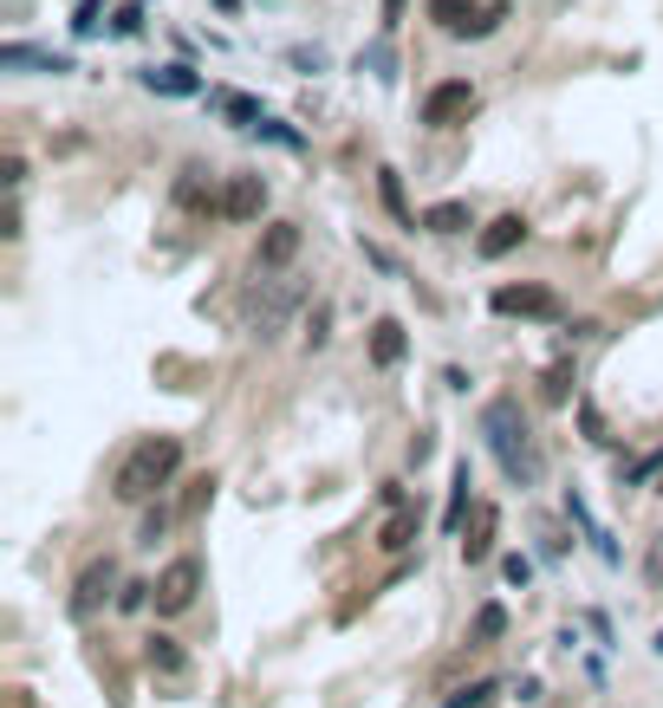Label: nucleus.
Listing matches in <instances>:
<instances>
[{"label":"nucleus","mask_w":663,"mask_h":708,"mask_svg":"<svg viewBox=\"0 0 663 708\" xmlns=\"http://www.w3.org/2000/svg\"><path fill=\"white\" fill-rule=\"evenodd\" d=\"M482 442H488V455L501 462V475H508L515 488H533V482H540V449H533L527 410H520L515 397L482 403Z\"/></svg>","instance_id":"f257e3e1"},{"label":"nucleus","mask_w":663,"mask_h":708,"mask_svg":"<svg viewBox=\"0 0 663 708\" xmlns=\"http://www.w3.org/2000/svg\"><path fill=\"white\" fill-rule=\"evenodd\" d=\"M176 468H183V442H176V435H144V442L124 455L111 495L124 500V507H150V500L176 482Z\"/></svg>","instance_id":"f03ea898"},{"label":"nucleus","mask_w":663,"mask_h":708,"mask_svg":"<svg viewBox=\"0 0 663 708\" xmlns=\"http://www.w3.org/2000/svg\"><path fill=\"white\" fill-rule=\"evenodd\" d=\"M299 299H306L299 280H261V292L247 299V332H254V339H274V332L299 312Z\"/></svg>","instance_id":"7ed1b4c3"},{"label":"nucleus","mask_w":663,"mask_h":708,"mask_svg":"<svg viewBox=\"0 0 663 708\" xmlns=\"http://www.w3.org/2000/svg\"><path fill=\"white\" fill-rule=\"evenodd\" d=\"M196 591H202V560L183 553V560H169V566L156 572V598L150 605H156V618H183L196 605Z\"/></svg>","instance_id":"20e7f679"},{"label":"nucleus","mask_w":663,"mask_h":708,"mask_svg":"<svg viewBox=\"0 0 663 708\" xmlns=\"http://www.w3.org/2000/svg\"><path fill=\"white\" fill-rule=\"evenodd\" d=\"M430 20H437L449 40H488L508 13L501 7H475V0H430Z\"/></svg>","instance_id":"39448f33"},{"label":"nucleus","mask_w":663,"mask_h":708,"mask_svg":"<svg viewBox=\"0 0 663 708\" xmlns=\"http://www.w3.org/2000/svg\"><path fill=\"white\" fill-rule=\"evenodd\" d=\"M468 118H475V85H468V78L430 85V98H423V124H430V131H455V124H468Z\"/></svg>","instance_id":"423d86ee"},{"label":"nucleus","mask_w":663,"mask_h":708,"mask_svg":"<svg viewBox=\"0 0 663 708\" xmlns=\"http://www.w3.org/2000/svg\"><path fill=\"white\" fill-rule=\"evenodd\" d=\"M488 306H495L501 319H560V299H553L546 286H495Z\"/></svg>","instance_id":"0eeeda50"},{"label":"nucleus","mask_w":663,"mask_h":708,"mask_svg":"<svg viewBox=\"0 0 663 708\" xmlns=\"http://www.w3.org/2000/svg\"><path fill=\"white\" fill-rule=\"evenodd\" d=\"M111 585H118V566H111V560H91V566L78 572V585H73V618L78 624L98 618V605L111 598Z\"/></svg>","instance_id":"6e6552de"},{"label":"nucleus","mask_w":663,"mask_h":708,"mask_svg":"<svg viewBox=\"0 0 663 708\" xmlns=\"http://www.w3.org/2000/svg\"><path fill=\"white\" fill-rule=\"evenodd\" d=\"M261 209H267V182H261V176H228L221 214H228V221H261Z\"/></svg>","instance_id":"1a4fd4ad"},{"label":"nucleus","mask_w":663,"mask_h":708,"mask_svg":"<svg viewBox=\"0 0 663 708\" xmlns=\"http://www.w3.org/2000/svg\"><path fill=\"white\" fill-rule=\"evenodd\" d=\"M520 241H527V221H520V214H495V221L482 228V261H508Z\"/></svg>","instance_id":"9d476101"},{"label":"nucleus","mask_w":663,"mask_h":708,"mask_svg":"<svg viewBox=\"0 0 663 708\" xmlns=\"http://www.w3.org/2000/svg\"><path fill=\"white\" fill-rule=\"evenodd\" d=\"M404 352H410L404 325H397V319H377V325H371V364H377V370H397Z\"/></svg>","instance_id":"9b49d317"},{"label":"nucleus","mask_w":663,"mask_h":708,"mask_svg":"<svg viewBox=\"0 0 663 708\" xmlns=\"http://www.w3.org/2000/svg\"><path fill=\"white\" fill-rule=\"evenodd\" d=\"M144 78V91H163V98H196L202 91V78L189 66H150V71H137Z\"/></svg>","instance_id":"f8f14e48"},{"label":"nucleus","mask_w":663,"mask_h":708,"mask_svg":"<svg viewBox=\"0 0 663 708\" xmlns=\"http://www.w3.org/2000/svg\"><path fill=\"white\" fill-rule=\"evenodd\" d=\"M294 254H299V221H274V228L261 234V254H254V261H261V267H287Z\"/></svg>","instance_id":"ddd939ff"},{"label":"nucleus","mask_w":663,"mask_h":708,"mask_svg":"<svg viewBox=\"0 0 663 708\" xmlns=\"http://www.w3.org/2000/svg\"><path fill=\"white\" fill-rule=\"evenodd\" d=\"M566 520H573V527L586 533V540H592V553H598L605 566H618V546H611V533H605V527L592 520V507H586V500H579V495H566Z\"/></svg>","instance_id":"4468645a"},{"label":"nucleus","mask_w":663,"mask_h":708,"mask_svg":"<svg viewBox=\"0 0 663 708\" xmlns=\"http://www.w3.org/2000/svg\"><path fill=\"white\" fill-rule=\"evenodd\" d=\"M417 533H423V513H417V507H390V520H384L377 546H384V553H404V546H410Z\"/></svg>","instance_id":"2eb2a0df"},{"label":"nucleus","mask_w":663,"mask_h":708,"mask_svg":"<svg viewBox=\"0 0 663 708\" xmlns=\"http://www.w3.org/2000/svg\"><path fill=\"white\" fill-rule=\"evenodd\" d=\"M202 176H209V169H202V163H189V169H183V182H176V202H183V209H209V214H221V196L209 189V182H202Z\"/></svg>","instance_id":"dca6fc26"},{"label":"nucleus","mask_w":663,"mask_h":708,"mask_svg":"<svg viewBox=\"0 0 663 708\" xmlns=\"http://www.w3.org/2000/svg\"><path fill=\"white\" fill-rule=\"evenodd\" d=\"M423 228H430V234H468L475 214H468V202H430V209H423Z\"/></svg>","instance_id":"f3484780"},{"label":"nucleus","mask_w":663,"mask_h":708,"mask_svg":"<svg viewBox=\"0 0 663 708\" xmlns=\"http://www.w3.org/2000/svg\"><path fill=\"white\" fill-rule=\"evenodd\" d=\"M209 104H216L228 124H241V131H254V124H261V104H254V98H241V91H209Z\"/></svg>","instance_id":"a211bd4d"},{"label":"nucleus","mask_w":663,"mask_h":708,"mask_svg":"<svg viewBox=\"0 0 663 708\" xmlns=\"http://www.w3.org/2000/svg\"><path fill=\"white\" fill-rule=\"evenodd\" d=\"M495 520H501V513H495V507H475V533H468V540H462V553H468V566H475V560H488V553H495Z\"/></svg>","instance_id":"6ab92c4d"},{"label":"nucleus","mask_w":663,"mask_h":708,"mask_svg":"<svg viewBox=\"0 0 663 708\" xmlns=\"http://www.w3.org/2000/svg\"><path fill=\"white\" fill-rule=\"evenodd\" d=\"M377 196H384V209L397 214L404 228H423V214H410V202H404V182H397V169H377Z\"/></svg>","instance_id":"aec40b11"},{"label":"nucleus","mask_w":663,"mask_h":708,"mask_svg":"<svg viewBox=\"0 0 663 708\" xmlns=\"http://www.w3.org/2000/svg\"><path fill=\"white\" fill-rule=\"evenodd\" d=\"M468 488H475V482H468V462H455V482H449V513H442V527H449V533H462V513H468Z\"/></svg>","instance_id":"412c9836"},{"label":"nucleus","mask_w":663,"mask_h":708,"mask_svg":"<svg viewBox=\"0 0 663 708\" xmlns=\"http://www.w3.org/2000/svg\"><path fill=\"white\" fill-rule=\"evenodd\" d=\"M501 631H508V605H482V611H475V624H468V643L482 650V643H495Z\"/></svg>","instance_id":"4be33fe9"},{"label":"nucleus","mask_w":663,"mask_h":708,"mask_svg":"<svg viewBox=\"0 0 663 708\" xmlns=\"http://www.w3.org/2000/svg\"><path fill=\"white\" fill-rule=\"evenodd\" d=\"M150 670H163V676H183V670H189L183 643H176V638H150Z\"/></svg>","instance_id":"5701e85b"},{"label":"nucleus","mask_w":663,"mask_h":708,"mask_svg":"<svg viewBox=\"0 0 663 708\" xmlns=\"http://www.w3.org/2000/svg\"><path fill=\"white\" fill-rule=\"evenodd\" d=\"M495 696H501V683H488V676H482V683H468V689H449L442 708H488Z\"/></svg>","instance_id":"b1692460"},{"label":"nucleus","mask_w":663,"mask_h":708,"mask_svg":"<svg viewBox=\"0 0 663 708\" xmlns=\"http://www.w3.org/2000/svg\"><path fill=\"white\" fill-rule=\"evenodd\" d=\"M573 384H579V377H573V364H566V357H560V364H546V403H566V397H573Z\"/></svg>","instance_id":"393cba45"},{"label":"nucleus","mask_w":663,"mask_h":708,"mask_svg":"<svg viewBox=\"0 0 663 708\" xmlns=\"http://www.w3.org/2000/svg\"><path fill=\"white\" fill-rule=\"evenodd\" d=\"M150 598H156V585H144V578H131V585H118V611H144Z\"/></svg>","instance_id":"a878e982"},{"label":"nucleus","mask_w":663,"mask_h":708,"mask_svg":"<svg viewBox=\"0 0 663 708\" xmlns=\"http://www.w3.org/2000/svg\"><path fill=\"white\" fill-rule=\"evenodd\" d=\"M163 533H169V507H150V513H144V527H137V546H156Z\"/></svg>","instance_id":"bb28decb"},{"label":"nucleus","mask_w":663,"mask_h":708,"mask_svg":"<svg viewBox=\"0 0 663 708\" xmlns=\"http://www.w3.org/2000/svg\"><path fill=\"white\" fill-rule=\"evenodd\" d=\"M358 66H371V78H397V59H390V46H371V53H358Z\"/></svg>","instance_id":"cd10ccee"},{"label":"nucleus","mask_w":663,"mask_h":708,"mask_svg":"<svg viewBox=\"0 0 663 708\" xmlns=\"http://www.w3.org/2000/svg\"><path fill=\"white\" fill-rule=\"evenodd\" d=\"M254 137L280 143V150H299V131H287V124H280V118H261V124H254Z\"/></svg>","instance_id":"c85d7f7f"},{"label":"nucleus","mask_w":663,"mask_h":708,"mask_svg":"<svg viewBox=\"0 0 663 708\" xmlns=\"http://www.w3.org/2000/svg\"><path fill=\"white\" fill-rule=\"evenodd\" d=\"M579 429H586V442H611V435H605V417H598V403H592V397H579Z\"/></svg>","instance_id":"c756f323"},{"label":"nucleus","mask_w":663,"mask_h":708,"mask_svg":"<svg viewBox=\"0 0 663 708\" xmlns=\"http://www.w3.org/2000/svg\"><path fill=\"white\" fill-rule=\"evenodd\" d=\"M325 339H332V306H319V312H312V332H306V345H312V352H319V345H325Z\"/></svg>","instance_id":"7c9ffc66"},{"label":"nucleus","mask_w":663,"mask_h":708,"mask_svg":"<svg viewBox=\"0 0 663 708\" xmlns=\"http://www.w3.org/2000/svg\"><path fill=\"white\" fill-rule=\"evenodd\" d=\"M98 13H104V0H78V13H73V33H91V26H98Z\"/></svg>","instance_id":"2f4dec72"},{"label":"nucleus","mask_w":663,"mask_h":708,"mask_svg":"<svg viewBox=\"0 0 663 708\" xmlns=\"http://www.w3.org/2000/svg\"><path fill=\"white\" fill-rule=\"evenodd\" d=\"M663 468V449L658 455H644V462H638V468H631V475H625V488H638V482H651V475H658Z\"/></svg>","instance_id":"473e14b6"},{"label":"nucleus","mask_w":663,"mask_h":708,"mask_svg":"<svg viewBox=\"0 0 663 708\" xmlns=\"http://www.w3.org/2000/svg\"><path fill=\"white\" fill-rule=\"evenodd\" d=\"M501 572H508V585H527V578H533V566H527L520 553H508V560H501Z\"/></svg>","instance_id":"72a5a7b5"},{"label":"nucleus","mask_w":663,"mask_h":708,"mask_svg":"<svg viewBox=\"0 0 663 708\" xmlns=\"http://www.w3.org/2000/svg\"><path fill=\"white\" fill-rule=\"evenodd\" d=\"M137 26H144V7H137V0H131V7H118V33H137Z\"/></svg>","instance_id":"f704fd0d"},{"label":"nucleus","mask_w":663,"mask_h":708,"mask_svg":"<svg viewBox=\"0 0 663 708\" xmlns=\"http://www.w3.org/2000/svg\"><path fill=\"white\" fill-rule=\"evenodd\" d=\"M644 572H651V585H663V540L651 546V560H644Z\"/></svg>","instance_id":"c9c22d12"},{"label":"nucleus","mask_w":663,"mask_h":708,"mask_svg":"<svg viewBox=\"0 0 663 708\" xmlns=\"http://www.w3.org/2000/svg\"><path fill=\"white\" fill-rule=\"evenodd\" d=\"M658 656H663V631H658Z\"/></svg>","instance_id":"e433bc0d"}]
</instances>
